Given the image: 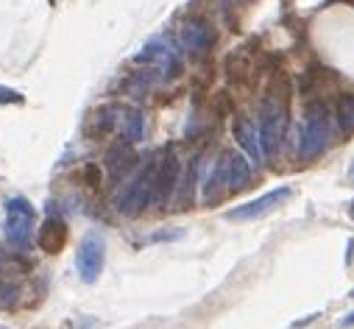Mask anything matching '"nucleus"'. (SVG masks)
<instances>
[{
	"label": "nucleus",
	"instance_id": "nucleus-13",
	"mask_svg": "<svg viewBox=\"0 0 354 329\" xmlns=\"http://www.w3.org/2000/svg\"><path fill=\"white\" fill-rule=\"evenodd\" d=\"M120 134H123V140H129L131 145L142 140V134H145V118H142V112H140L137 106L123 109V118H120Z\"/></svg>",
	"mask_w": 354,
	"mask_h": 329
},
{
	"label": "nucleus",
	"instance_id": "nucleus-5",
	"mask_svg": "<svg viewBox=\"0 0 354 329\" xmlns=\"http://www.w3.org/2000/svg\"><path fill=\"white\" fill-rule=\"evenodd\" d=\"M6 240L17 249L28 245L34 234V207L26 198H9L6 201Z\"/></svg>",
	"mask_w": 354,
	"mask_h": 329
},
{
	"label": "nucleus",
	"instance_id": "nucleus-10",
	"mask_svg": "<svg viewBox=\"0 0 354 329\" xmlns=\"http://www.w3.org/2000/svg\"><path fill=\"white\" fill-rule=\"evenodd\" d=\"M234 140H237V145L243 148V153L248 156L251 164L262 162L265 151H262V142H259V129L251 120H237L234 123Z\"/></svg>",
	"mask_w": 354,
	"mask_h": 329
},
{
	"label": "nucleus",
	"instance_id": "nucleus-15",
	"mask_svg": "<svg viewBox=\"0 0 354 329\" xmlns=\"http://www.w3.org/2000/svg\"><path fill=\"white\" fill-rule=\"evenodd\" d=\"M123 115V109L120 106H104V109H98V115H95V131L98 134H109L112 129H118V118Z\"/></svg>",
	"mask_w": 354,
	"mask_h": 329
},
{
	"label": "nucleus",
	"instance_id": "nucleus-9",
	"mask_svg": "<svg viewBox=\"0 0 354 329\" xmlns=\"http://www.w3.org/2000/svg\"><path fill=\"white\" fill-rule=\"evenodd\" d=\"M288 198H290V187H277V190H271V193H265V196H259V198H254V201H248V204L232 209L226 218H229V220H254V218H262V215L274 212V209H277L279 204H285Z\"/></svg>",
	"mask_w": 354,
	"mask_h": 329
},
{
	"label": "nucleus",
	"instance_id": "nucleus-11",
	"mask_svg": "<svg viewBox=\"0 0 354 329\" xmlns=\"http://www.w3.org/2000/svg\"><path fill=\"white\" fill-rule=\"evenodd\" d=\"M251 168L245 153H226V190H240L251 179Z\"/></svg>",
	"mask_w": 354,
	"mask_h": 329
},
{
	"label": "nucleus",
	"instance_id": "nucleus-4",
	"mask_svg": "<svg viewBox=\"0 0 354 329\" xmlns=\"http://www.w3.org/2000/svg\"><path fill=\"white\" fill-rule=\"evenodd\" d=\"M179 176H182V162L170 148L159 156V164H156V179H153V198L151 204L153 207H167L176 196V187H179Z\"/></svg>",
	"mask_w": 354,
	"mask_h": 329
},
{
	"label": "nucleus",
	"instance_id": "nucleus-21",
	"mask_svg": "<svg viewBox=\"0 0 354 329\" xmlns=\"http://www.w3.org/2000/svg\"><path fill=\"white\" fill-rule=\"evenodd\" d=\"M348 212H351V218H354V201H351V207H348Z\"/></svg>",
	"mask_w": 354,
	"mask_h": 329
},
{
	"label": "nucleus",
	"instance_id": "nucleus-16",
	"mask_svg": "<svg viewBox=\"0 0 354 329\" xmlns=\"http://www.w3.org/2000/svg\"><path fill=\"white\" fill-rule=\"evenodd\" d=\"M337 126L340 131H354V95H343L337 104Z\"/></svg>",
	"mask_w": 354,
	"mask_h": 329
},
{
	"label": "nucleus",
	"instance_id": "nucleus-18",
	"mask_svg": "<svg viewBox=\"0 0 354 329\" xmlns=\"http://www.w3.org/2000/svg\"><path fill=\"white\" fill-rule=\"evenodd\" d=\"M20 101H23V98H20V93L0 87V104H20Z\"/></svg>",
	"mask_w": 354,
	"mask_h": 329
},
{
	"label": "nucleus",
	"instance_id": "nucleus-19",
	"mask_svg": "<svg viewBox=\"0 0 354 329\" xmlns=\"http://www.w3.org/2000/svg\"><path fill=\"white\" fill-rule=\"evenodd\" d=\"M348 323H354V312H351V315H348V318L343 321V326H348Z\"/></svg>",
	"mask_w": 354,
	"mask_h": 329
},
{
	"label": "nucleus",
	"instance_id": "nucleus-14",
	"mask_svg": "<svg viewBox=\"0 0 354 329\" xmlns=\"http://www.w3.org/2000/svg\"><path fill=\"white\" fill-rule=\"evenodd\" d=\"M64 243V223L62 220H48L42 229V249L45 252H56Z\"/></svg>",
	"mask_w": 354,
	"mask_h": 329
},
{
	"label": "nucleus",
	"instance_id": "nucleus-7",
	"mask_svg": "<svg viewBox=\"0 0 354 329\" xmlns=\"http://www.w3.org/2000/svg\"><path fill=\"white\" fill-rule=\"evenodd\" d=\"M134 62L137 64H148L162 75H170L176 67H179V48L173 45L170 37H151L142 45V50L134 56Z\"/></svg>",
	"mask_w": 354,
	"mask_h": 329
},
{
	"label": "nucleus",
	"instance_id": "nucleus-12",
	"mask_svg": "<svg viewBox=\"0 0 354 329\" xmlns=\"http://www.w3.org/2000/svg\"><path fill=\"white\" fill-rule=\"evenodd\" d=\"M198 173H201V159L196 156V159L187 162L185 176H179V187H176V201H179L182 209H187V204H190V193H193V187L198 182Z\"/></svg>",
	"mask_w": 354,
	"mask_h": 329
},
{
	"label": "nucleus",
	"instance_id": "nucleus-1",
	"mask_svg": "<svg viewBox=\"0 0 354 329\" xmlns=\"http://www.w3.org/2000/svg\"><path fill=\"white\" fill-rule=\"evenodd\" d=\"M332 140V115L324 104L307 106L301 123H299V159L310 162L326 151Z\"/></svg>",
	"mask_w": 354,
	"mask_h": 329
},
{
	"label": "nucleus",
	"instance_id": "nucleus-8",
	"mask_svg": "<svg viewBox=\"0 0 354 329\" xmlns=\"http://www.w3.org/2000/svg\"><path fill=\"white\" fill-rule=\"evenodd\" d=\"M179 39H182V50L190 56V59H201L209 53L212 42H215V31L207 20L201 17H187L179 28Z\"/></svg>",
	"mask_w": 354,
	"mask_h": 329
},
{
	"label": "nucleus",
	"instance_id": "nucleus-2",
	"mask_svg": "<svg viewBox=\"0 0 354 329\" xmlns=\"http://www.w3.org/2000/svg\"><path fill=\"white\" fill-rule=\"evenodd\" d=\"M156 164H159V156H148L142 162V168L134 173V179L123 187V193L118 196V209L123 215H140L151 198H153V179H156Z\"/></svg>",
	"mask_w": 354,
	"mask_h": 329
},
{
	"label": "nucleus",
	"instance_id": "nucleus-6",
	"mask_svg": "<svg viewBox=\"0 0 354 329\" xmlns=\"http://www.w3.org/2000/svg\"><path fill=\"white\" fill-rule=\"evenodd\" d=\"M106 263V243L101 234L90 232L81 243H78V252H75V268L81 274L84 282H95L104 271Z\"/></svg>",
	"mask_w": 354,
	"mask_h": 329
},
{
	"label": "nucleus",
	"instance_id": "nucleus-20",
	"mask_svg": "<svg viewBox=\"0 0 354 329\" xmlns=\"http://www.w3.org/2000/svg\"><path fill=\"white\" fill-rule=\"evenodd\" d=\"M348 179L354 182V162H351V168H348Z\"/></svg>",
	"mask_w": 354,
	"mask_h": 329
},
{
	"label": "nucleus",
	"instance_id": "nucleus-17",
	"mask_svg": "<svg viewBox=\"0 0 354 329\" xmlns=\"http://www.w3.org/2000/svg\"><path fill=\"white\" fill-rule=\"evenodd\" d=\"M15 296H17V285L9 282L6 276H0V304H12Z\"/></svg>",
	"mask_w": 354,
	"mask_h": 329
},
{
	"label": "nucleus",
	"instance_id": "nucleus-3",
	"mask_svg": "<svg viewBox=\"0 0 354 329\" xmlns=\"http://www.w3.org/2000/svg\"><path fill=\"white\" fill-rule=\"evenodd\" d=\"M259 142H262V151L268 156H277L279 153V145L285 140V129H288V109H285V101L271 95L268 101L262 104L259 109Z\"/></svg>",
	"mask_w": 354,
	"mask_h": 329
}]
</instances>
